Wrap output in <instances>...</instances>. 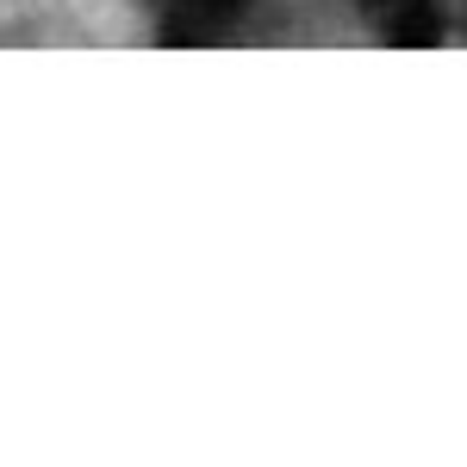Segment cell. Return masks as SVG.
Masks as SVG:
<instances>
[{
    "label": "cell",
    "mask_w": 467,
    "mask_h": 467,
    "mask_svg": "<svg viewBox=\"0 0 467 467\" xmlns=\"http://www.w3.org/2000/svg\"><path fill=\"white\" fill-rule=\"evenodd\" d=\"M368 6L387 19V32L399 44H431V37H442V19H436L431 0H368Z\"/></svg>",
    "instance_id": "obj_1"
},
{
    "label": "cell",
    "mask_w": 467,
    "mask_h": 467,
    "mask_svg": "<svg viewBox=\"0 0 467 467\" xmlns=\"http://www.w3.org/2000/svg\"><path fill=\"white\" fill-rule=\"evenodd\" d=\"M250 0H181L175 19H169V37H206L218 26H231Z\"/></svg>",
    "instance_id": "obj_2"
}]
</instances>
